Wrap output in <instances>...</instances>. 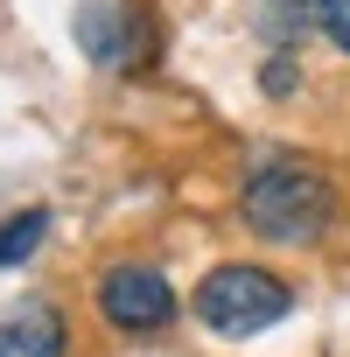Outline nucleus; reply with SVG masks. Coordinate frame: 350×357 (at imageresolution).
Segmentation results:
<instances>
[{
    "label": "nucleus",
    "mask_w": 350,
    "mask_h": 357,
    "mask_svg": "<svg viewBox=\"0 0 350 357\" xmlns=\"http://www.w3.org/2000/svg\"><path fill=\"white\" fill-rule=\"evenodd\" d=\"M43 238H50V211H22V218H8V225H0V266H22Z\"/></svg>",
    "instance_id": "6"
},
{
    "label": "nucleus",
    "mask_w": 350,
    "mask_h": 357,
    "mask_svg": "<svg viewBox=\"0 0 350 357\" xmlns=\"http://www.w3.org/2000/svg\"><path fill=\"white\" fill-rule=\"evenodd\" d=\"M190 308H197V322L211 329V336H231V343H245V336H259V329H273L287 308H294V287L280 280V273H266V266H218V273H204L197 280V294H190Z\"/></svg>",
    "instance_id": "2"
},
{
    "label": "nucleus",
    "mask_w": 350,
    "mask_h": 357,
    "mask_svg": "<svg viewBox=\"0 0 350 357\" xmlns=\"http://www.w3.org/2000/svg\"><path fill=\"white\" fill-rule=\"evenodd\" d=\"M98 315H105L112 329H126V336H147V329L175 322V287H168L161 266L119 259V266H105V280H98Z\"/></svg>",
    "instance_id": "3"
},
{
    "label": "nucleus",
    "mask_w": 350,
    "mask_h": 357,
    "mask_svg": "<svg viewBox=\"0 0 350 357\" xmlns=\"http://www.w3.org/2000/svg\"><path fill=\"white\" fill-rule=\"evenodd\" d=\"M238 211L273 245H315L329 231V218H336V190H329V175L308 168V161H259L245 175Z\"/></svg>",
    "instance_id": "1"
},
{
    "label": "nucleus",
    "mask_w": 350,
    "mask_h": 357,
    "mask_svg": "<svg viewBox=\"0 0 350 357\" xmlns=\"http://www.w3.org/2000/svg\"><path fill=\"white\" fill-rule=\"evenodd\" d=\"M77 43H84V56H91V63L126 70V63H133V8L84 0V8H77Z\"/></svg>",
    "instance_id": "4"
},
{
    "label": "nucleus",
    "mask_w": 350,
    "mask_h": 357,
    "mask_svg": "<svg viewBox=\"0 0 350 357\" xmlns=\"http://www.w3.org/2000/svg\"><path fill=\"white\" fill-rule=\"evenodd\" d=\"M315 22H322V36L350 56V0H315Z\"/></svg>",
    "instance_id": "8"
},
{
    "label": "nucleus",
    "mask_w": 350,
    "mask_h": 357,
    "mask_svg": "<svg viewBox=\"0 0 350 357\" xmlns=\"http://www.w3.org/2000/svg\"><path fill=\"white\" fill-rule=\"evenodd\" d=\"M0 357H63V315L50 301H22L0 315Z\"/></svg>",
    "instance_id": "5"
},
{
    "label": "nucleus",
    "mask_w": 350,
    "mask_h": 357,
    "mask_svg": "<svg viewBox=\"0 0 350 357\" xmlns=\"http://www.w3.org/2000/svg\"><path fill=\"white\" fill-rule=\"evenodd\" d=\"M266 91H273V98H287V91H294V63H287V56H273V63H266Z\"/></svg>",
    "instance_id": "9"
},
{
    "label": "nucleus",
    "mask_w": 350,
    "mask_h": 357,
    "mask_svg": "<svg viewBox=\"0 0 350 357\" xmlns=\"http://www.w3.org/2000/svg\"><path fill=\"white\" fill-rule=\"evenodd\" d=\"M308 15H315V0H259V29H266L273 43H287Z\"/></svg>",
    "instance_id": "7"
}]
</instances>
